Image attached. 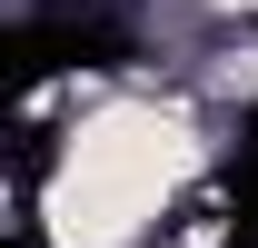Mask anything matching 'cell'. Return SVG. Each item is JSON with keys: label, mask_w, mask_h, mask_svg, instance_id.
<instances>
[{"label": "cell", "mask_w": 258, "mask_h": 248, "mask_svg": "<svg viewBox=\"0 0 258 248\" xmlns=\"http://www.w3.org/2000/svg\"><path fill=\"white\" fill-rule=\"evenodd\" d=\"M209 109L179 80L119 90L80 109L50 139V169L30 189V238L40 248H169V209L209 179Z\"/></svg>", "instance_id": "cell-1"}]
</instances>
